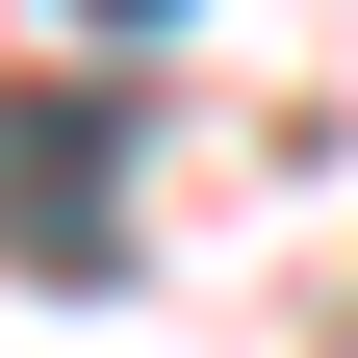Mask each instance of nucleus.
Instances as JSON below:
<instances>
[{"label": "nucleus", "instance_id": "f257e3e1", "mask_svg": "<svg viewBox=\"0 0 358 358\" xmlns=\"http://www.w3.org/2000/svg\"><path fill=\"white\" fill-rule=\"evenodd\" d=\"M103 256H128V103H26V282L103 307Z\"/></svg>", "mask_w": 358, "mask_h": 358}, {"label": "nucleus", "instance_id": "f03ea898", "mask_svg": "<svg viewBox=\"0 0 358 358\" xmlns=\"http://www.w3.org/2000/svg\"><path fill=\"white\" fill-rule=\"evenodd\" d=\"M77 26H179V0H77Z\"/></svg>", "mask_w": 358, "mask_h": 358}]
</instances>
